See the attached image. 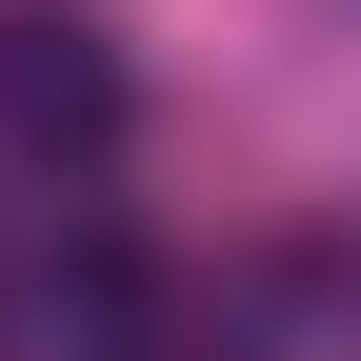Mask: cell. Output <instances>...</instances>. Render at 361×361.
<instances>
[{
	"instance_id": "obj_1",
	"label": "cell",
	"mask_w": 361,
	"mask_h": 361,
	"mask_svg": "<svg viewBox=\"0 0 361 361\" xmlns=\"http://www.w3.org/2000/svg\"><path fill=\"white\" fill-rule=\"evenodd\" d=\"M121 121H141L121 40H101V20H61V0H20V20H0V141L61 161V180H101V161H121Z\"/></svg>"
}]
</instances>
